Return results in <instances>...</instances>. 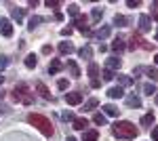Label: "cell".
<instances>
[{
	"label": "cell",
	"instance_id": "obj_7",
	"mask_svg": "<svg viewBox=\"0 0 158 141\" xmlns=\"http://www.w3.org/2000/svg\"><path fill=\"white\" fill-rule=\"evenodd\" d=\"M150 30H152V19H150V15H139V32L146 34Z\"/></svg>",
	"mask_w": 158,
	"mask_h": 141
},
{
	"label": "cell",
	"instance_id": "obj_39",
	"mask_svg": "<svg viewBox=\"0 0 158 141\" xmlns=\"http://www.w3.org/2000/svg\"><path fill=\"white\" fill-rule=\"evenodd\" d=\"M57 86H59L61 91H65V89H68V80H63V78H61L59 82H57Z\"/></svg>",
	"mask_w": 158,
	"mask_h": 141
},
{
	"label": "cell",
	"instance_id": "obj_27",
	"mask_svg": "<svg viewBox=\"0 0 158 141\" xmlns=\"http://www.w3.org/2000/svg\"><path fill=\"white\" fill-rule=\"evenodd\" d=\"M36 65H38V59H36V55H27V57H25V68L34 70Z\"/></svg>",
	"mask_w": 158,
	"mask_h": 141
},
{
	"label": "cell",
	"instance_id": "obj_47",
	"mask_svg": "<svg viewBox=\"0 0 158 141\" xmlns=\"http://www.w3.org/2000/svg\"><path fill=\"white\" fill-rule=\"evenodd\" d=\"M2 82H4V76H0V84H2Z\"/></svg>",
	"mask_w": 158,
	"mask_h": 141
},
{
	"label": "cell",
	"instance_id": "obj_37",
	"mask_svg": "<svg viewBox=\"0 0 158 141\" xmlns=\"http://www.w3.org/2000/svg\"><path fill=\"white\" fill-rule=\"evenodd\" d=\"M6 65H9V57H4V55H2V57H0V72L4 70Z\"/></svg>",
	"mask_w": 158,
	"mask_h": 141
},
{
	"label": "cell",
	"instance_id": "obj_44",
	"mask_svg": "<svg viewBox=\"0 0 158 141\" xmlns=\"http://www.w3.org/2000/svg\"><path fill=\"white\" fill-rule=\"evenodd\" d=\"M152 139L158 141V126H154V129H152Z\"/></svg>",
	"mask_w": 158,
	"mask_h": 141
},
{
	"label": "cell",
	"instance_id": "obj_46",
	"mask_svg": "<svg viewBox=\"0 0 158 141\" xmlns=\"http://www.w3.org/2000/svg\"><path fill=\"white\" fill-rule=\"evenodd\" d=\"M65 141H76V139H74V137H68V139H65Z\"/></svg>",
	"mask_w": 158,
	"mask_h": 141
},
{
	"label": "cell",
	"instance_id": "obj_9",
	"mask_svg": "<svg viewBox=\"0 0 158 141\" xmlns=\"http://www.w3.org/2000/svg\"><path fill=\"white\" fill-rule=\"evenodd\" d=\"M0 34L6 36V38H11L13 36V25L9 19H0Z\"/></svg>",
	"mask_w": 158,
	"mask_h": 141
},
{
	"label": "cell",
	"instance_id": "obj_4",
	"mask_svg": "<svg viewBox=\"0 0 158 141\" xmlns=\"http://www.w3.org/2000/svg\"><path fill=\"white\" fill-rule=\"evenodd\" d=\"M139 47L150 51L152 44H146V40H143L139 34H133V36H131V40H129V44H127V48H129V51H135V48H139Z\"/></svg>",
	"mask_w": 158,
	"mask_h": 141
},
{
	"label": "cell",
	"instance_id": "obj_42",
	"mask_svg": "<svg viewBox=\"0 0 158 141\" xmlns=\"http://www.w3.org/2000/svg\"><path fill=\"white\" fill-rule=\"evenodd\" d=\"M91 86H93V89H99V86H101V80H99V78L91 80Z\"/></svg>",
	"mask_w": 158,
	"mask_h": 141
},
{
	"label": "cell",
	"instance_id": "obj_23",
	"mask_svg": "<svg viewBox=\"0 0 158 141\" xmlns=\"http://www.w3.org/2000/svg\"><path fill=\"white\" fill-rule=\"evenodd\" d=\"M76 48H74V44L72 42H61L59 44V53L61 55H70V53H74Z\"/></svg>",
	"mask_w": 158,
	"mask_h": 141
},
{
	"label": "cell",
	"instance_id": "obj_5",
	"mask_svg": "<svg viewBox=\"0 0 158 141\" xmlns=\"http://www.w3.org/2000/svg\"><path fill=\"white\" fill-rule=\"evenodd\" d=\"M139 74H148V78L154 82V80H158V70L156 68H148V65H139V68H135L133 70V76L137 78Z\"/></svg>",
	"mask_w": 158,
	"mask_h": 141
},
{
	"label": "cell",
	"instance_id": "obj_34",
	"mask_svg": "<svg viewBox=\"0 0 158 141\" xmlns=\"http://www.w3.org/2000/svg\"><path fill=\"white\" fill-rule=\"evenodd\" d=\"M61 120H65V122H74V114L70 110H65L63 114H61Z\"/></svg>",
	"mask_w": 158,
	"mask_h": 141
},
{
	"label": "cell",
	"instance_id": "obj_50",
	"mask_svg": "<svg viewBox=\"0 0 158 141\" xmlns=\"http://www.w3.org/2000/svg\"><path fill=\"white\" fill-rule=\"evenodd\" d=\"M154 38H156V42H158V32H156V36H154Z\"/></svg>",
	"mask_w": 158,
	"mask_h": 141
},
{
	"label": "cell",
	"instance_id": "obj_40",
	"mask_svg": "<svg viewBox=\"0 0 158 141\" xmlns=\"http://www.w3.org/2000/svg\"><path fill=\"white\" fill-rule=\"evenodd\" d=\"M59 4H61V2H57V0H53V2L49 0V2H47V6H49V9H57Z\"/></svg>",
	"mask_w": 158,
	"mask_h": 141
},
{
	"label": "cell",
	"instance_id": "obj_15",
	"mask_svg": "<svg viewBox=\"0 0 158 141\" xmlns=\"http://www.w3.org/2000/svg\"><path fill=\"white\" fill-rule=\"evenodd\" d=\"M86 126H89V120H86V118H74L72 129H76V131H86Z\"/></svg>",
	"mask_w": 158,
	"mask_h": 141
},
{
	"label": "cell",
	"instance_id": "obj_45",
	"mask_svg": "<svg viewBox=\"0 0 158 141\" xmlns=\"http://www.w3.org/2000/svg\"><path fill=\"white\" fill-rule=\"evenodd\" d=\"M2 97H4V91H2V89H0V101H2Z\"/></svg>",
	"mask_w": 158,
	"mask_h": 141
},
{
	"label": "cell",
	"instance_id": "obj_14",
	"mask_svg": "<svg viewBox=\"0 0 158 141\" xmlns=\"http://www.w3.org/2000/svg\"><path fill=\"white\" fill-rule=\"evenodd\" d=\"M129 23H131V19H129V17H124V15H114V21H112V25H118V27H127Z\"/></svg>",
	"mask_w": 158,
	"mask_h": 141
},
{
	"label": "cell",
	"instance_id": "obj_38",
	"mask_svg": "<svg viewBox=\"0 0 158 141\" xmlns=\"http://www.w3.org/2000/svg\"><path fill=\"white\" fill-rule=\"evenodd\" d=\"M139 4H141L139 0H127V6H129V9H135V6H139Z\"/></svg>",
	"mask_w": 158,
	"mask_h": 141
},
{
	"label": "cell",
	"instance_id": "obj_36",
	"mask_svg": "<svg viewBox=\"0 0 158 141\" xmlns=\"http://www.w3.org/2000/svg\"><path fill=\"white\" fill-rule=\"evenodd\" d=\"M68 13H70L72 17H78V15H80V11H78V4H70V6H68Z\"/></svg>",
	"mask_w": 158,
	"mask_h": 141
},
{
	"label": "cell",
	"instance_id": "obj_3",
	"mask_svg": "<svg viewBox=\"0 0 158 141\" xmlns=\"http://www.w3.org/2000/svg\"><path fill=\"white\" fill-rule=\"evenodd\" d=\"M13 99L19 101V103H23V106H32V103H34V95H32L30 86L25 82L15 84V89H13Z\"/></svg>",
	"mask_w": 158,
	"mask_h": 141
},
{
	"label": "cell",
	"instance_id": "obj_33",
	"mask_svg": "<svg viewBox=\"0 0 158 141\" xmlns=\"http://www.w3.org/2000/svg\"><path fill=\"white\" fill-rule=\"evenodd\" d=\"M97 106H99V101L95 99V97H93V99H89V101L85 103V112H89V110H95Z\"/></svg>",
	"mask_w": 158,
	"mask_h": 141
},
{
	"label": "cell",
	"instance_id": "obj_32",
	"mask_svg": "<svg viewBox=\"0 0 158 141\" xmlns=\"http://www.w3.org/2000/svg\"><path fill=\"white\" fill-rule=\"evenodd\" d=\"M101 17H103V9H93V13H91V19H93L95 23H97Z\"/></svg>",
	"mask_w": 158,
	"mask_h": 141
},
{
	"label": "cell",
	"instance_id": "obj_17",
	"mask_svg": "<svg viewBox=\"0 0 158 141\" xmlns=\"http://www.w3.org/2000/svg\"><path fill=\"white\" fill-rule=\"evenodd\" d=\"M124 101L129 107H141V97H137V95H127Z\"/></svg>",
	"mask_w": 158,
	"mask_h": 141
},
{
	"label": "cell",
	"instance_id": "obj_31",
	"mask_svg": "<svg viewBox=\"0 0 158 141\" xmlns=\"http://www.w3.org/2000/svg\"><path fill=\"white\" fill-rule=\"evenodd\" d=\"M101 76H103V80H106V82H110V80H114V78H116V74H114L112 70H108V68L101 72Z\"/></svg>",
	"mask_w": 158,
	"mask_h": 141
},
{
	"label": "cell",
	"instance_id": "obj_25",
	"mask_svg": "<svg viewBox=\"0 0 158 141\" xmlns=\"http://www.w3.org/2000/svg\"><path fill=\"white\" fill-rule=\"evenodd\" d=\"M97 139H99L97 131H85V135H82V141H97Z\"/></svg>",
	"mask_w": 158,
	"mask_h": 141
},
{
	"label": "cell",
	"instance_id": "obj_49",
	"mask_svg": "<svg viewBox=\"0 0 158 141\" xmlns=\"http://www.w3.org/2000/svg\"><path fill=\"white\" fill-rule=\"evenodd\" d=\"M154 97H156V103H158V91H156V95H154Z\"/></svg>",
	"mask_w": 158,
	"mask_h": 141
},
{
	"label": "cell",
	"instance_id": "obj_11",
	"mask_svg": "<svg viewBox=\"0 0 158 141\" xmlns=\"http://www.w3.org/2000/svg\"><path fill=\"white\" fill-rule=\"evenodd\" d=\"M34 86H36V91L40 93L42 99H51V101H53V97H51V93H49V89H47V84H44V82H40V80H38Z\"/></svg>",
	"mask_w": 158,
	"mask_h": 141
},
{
	"label": "cell",
	"instance_id": "obj_21",
	"mask_svg": "<svg viewBox=\"0 0 158 141\" xmlns=\"http://www.w3.org/2000/svg\"><path fill=\"white\" fill-rule=\"evenodd\" d=\"M63 70V63H61L59 59H53L49 63V74H57V72H61Z\"/></svg>",
	"mask_w": 158,
	"mask_h": 141
},
{
	"label": "cell",
	"instance_id": "obj_1",
	"mask_svg": "<svg viewBox=\"0 0 158 141\" xmlns=\"http://www.w3.org/2000/svg\"><path fill=\"white\" fill-rule=\"evenodd\" d=\"M112 133H114L116 139H124V141H131L139 135V131L135 129V124L129 122V120H120V122L112 124Z\"/></svg>",
	"mask_w": 158,
	"mask_h": 141
},
{
	"label": "cell",
	"instance_id": "obj_41",
	"mask_svg": "<svg viewBox=\"0 0 158 141\" xmlns=\"http://www.w3.org/2000/svg\"><path fill=\"white\" fill-rule=\"evenodd\" d=\"M42 53H44V55H51V53H53L51 44H44V47H42Z\"/></svg>",
	"mask_w": 158,
	"mask_h": 141
},
{
	"label": "cell",
	"instance_id": "obj_12",
	"mask_svg": "<svg viewBox=\"0 0 158 141\" xmlns=\"http://www.w3.org/2000/svg\"><path fill=\"white\" fill-rule=\"evenodd\" d=\"M65 68H68V72H70V76H74V78H80V68L76 65V61H72V59H68Z\"/></svg>",
	"mask_w": 158,
	"mask_h": 141
},
{
	"label": "cell",
	"instance_id": "obj_28",
	"mask_svg": "<svg viewBox=\"0 0 158 141\" xmlns=\"http://www.w3.org/2000/svg\"><path fill=\"white\" fill-rule=\"evenodd\" d=\"M89 76H91V80H95L99 76V65L97 63H91V65H89Z\"/></svg>",
	"mask_w": 158,
	"mask_h": 141
},
{
	"label": "cell",
	"instance_id": "obj_19",
	"mask_svg": "<svg viewBox=\"0 0 158 141\" xmlns=\"http://www.w3.org/2000/svg\"><path fill=\"white\" fill-rule=\"evenodd\" d=\"M120 65H122V61H120L118 57H110L108 61H106V68H108V70H112V72H114V70H118Z\"/></svg>",
	"mask_w": 158,
	"mask_h": 141
},
{
	"label": "cell",
	"instance_id": "obj_18",
	"mask_svg": "<svg viewBox=\"0 0 158 141\" xmlns=\"http://www.w3.org/2000/svg\"><path fill=\"white\" fill-rule=\"evenodd\" d=\"M101 110H103V116H118V114H120V110H118L116 106H112V103L103 106Z\"/></svg>",
	"mask_w": 158,
	"mask_h": 141
},
{
	"label": "cell",
	"instance_id": "obj_29",
	"mask_svg": "<svg viewBox=\"0 0 158 141\" xmlns=\"http://www.w3.org/2000/svg\"><path fill=\"white\" fill-rule=\"evenodd\" d=\"M152 124H154V114L150 112V114H146L141 118V126H152Z\"/></svg>",
	"mask_w": 158,
	"mask_h": 141
},
{
	"label": "cell",
	"instance_id": "obj_16",
	"mask_svg": "<svg viewBox=\"0 0 158 141\" xmlns=\"http://www.w3.org/2000/svg\"><path fill=\"white\" fill-rule=\"evenodd\" d=\"M106 95H108L110 99H120V97H124V91H122L120 86H112V89H108Z\"/></svg>",
	"mask_w": 158,
	"mask_h": 141
},
{
	"label": "cell",
	"instance_id": "obj_51",
	"mask_svg": "<svg viewBox=\"0 0 158 141\" xmlns=\"http://www.w3.org/2000/svg\"><path fill=\"white\" fill-rule=\"evenodd\" d=\"M154 6H158V0H156V2H154Z\"/></svg>",
	"mask_w": 158,
	"mask_h": 141
},
{
	"label": "cell",
	"instance_id": "obj_24",
	"mask_svg": "<svg viewBox=\"0 0 158 141\" xmlns=\"http://www.w3.org/2000/svg\"><path fill=\"white\" fill-rule=\"evenodd\" d=\"M78 57H80V59H91V57H93V48H91V47L78 48Z\"/></svg>",
	"mask_w": 158,
	"mask_h": 141
},
{
	"label": "cell",
	"instance_id": "obj_13",
	"mask_svg": "<svg viewBox=\"0 0 158 141\" xmlns=\"http://www.w3.org/2000/svg\"><path fill=\"white\" fill-rule=\"evenodd\" d=\"M124 48H127V44H124V38H122V36H116V38H114V42H112V51L122 53Z\"/></svg>",
	"mask_w": 158,
	"mask_h": 141
},
{
	"label": "cell",
	"instance_id": "obj_26",
	"mask_svg": "<svg viewBox=\"0 0 158 141\" xmlns=\"http://www.w3.org/2000/svg\"><path fill=\"white\" fill-rule=\"evenodd\" d=\"M42 21H44V17H38V15H32V17H30V21H27V27H30V30H34V27H36L38 23H42Z\"/></svg>",
	"mask_w": 158,
	"mask_h": 141
},
{
	"label": "cell",
	"instance_id": "obj_2",
	"mask_svg": "<svg viewBox=\"0 0 158 141\" xmlns=\"http://www.w3.org/2000/svg\"><path fill=\"white\" fill-rule=\"evenodd\" d=\"M27 122H30L32 126H36V129L40 131L42 135H47V137H53V133H55L51 120L47 116H42V114H30V116H27Z\"/></svg>",
	"mask_w": 158,
	"mask_h": 141
},
{
	"label": "cell",
	"instance_id": "obj_10",
	"mask_svg": "<svg viewBox=\"0 0 158 141\" xmlns=\"http://www.w3.org/2000/svg\"><path fill=\"white\" fill-rule=\"evenodd\" d=\"M110 34H112V25H101V27H99V30H97L93 36H95L97 40H106Z\"/></svg>",
	"mask_w": 158,
	"mask_h": 141
},
{
	"label": "cell",
	"instance_id": "obj_8",
	"mask_svg": "<svg viewBox=\"0 0 158 141\" xmlns=\"http://www.w3.org/2000/svg\"><path fill=\"white\" fill-rule=\"evenodd\" d=\"M65 103H70V106H80V103H82V93H65Z\"/></svg>",
	"mask_w": 158,
	"mask_h": 141
},
{
	"label": "cell",
	"instance_id": "obj_48",
	"mask_svg": "<svg viewBox=\"0 0 158 141\" xmlns=\"http://www.w3.org/2000/svg\"><path fill=\"white\" fill-rule=\"evenodd\" d=\"M154 61H156V65H158V53H156V59H154Z\"/></svg>",
	"mask_w": 158,
	"mask_h": 141
},
{
	"label": "cell",
	"instance_id": "obj_35",
	"mask_svg": "<svg viewBox=\"0 0 158 141\" xmlns=\"http://www.w3.org/2000/svg\"><path fill=\"white\" fill-rule=\"evenodd\" d=\"M93 122L103 126V124H106V116H103V114H95V116H93Z\"/></svg>",
	"mask_w": 158,
	"mask_h": 141
},
{
	"label": "cell",
	"instance_id": "obj_20",
	"mask_svg": "<svg viewBox=\"0 0 158 141\" xmlns=\"http://www.w3.org/2000/svg\"><path fill=\"white\" fill-rule=\"evenodd\" d=\"M23 15H25V11H23V9H19V6L11 9V17L17 21V23H21V21H23Z\"/></svg>",
	"mask_w": 158,
	"mask_h": 141
},
{
	"label": "cell",
	"instance_id": "obj_22",
	"mask_svg": "<svg viewBox=\"0 0 158 141\" xmlns=\"http://www.w3.org/2000/svg\"><path fill=\"white\" fill-rule=\"evenodd\" d=\"M133 84V78L131 76H124V74H118V86L124 89V86H131Z\"/></svg>",
	"mask_w": 158,
	"mask_h": 141
},
{
	"label": "cell",
	"instance_id": "obj_30",
	"mask_svg": "<svg viewBox=\"0 0 158 141\" xmlns=\"http://www.w3.org/2000/svg\"><path fill=\"white\" fill-rule=\"evenodd\" d=\"M143 93H146L148 97L156 95V86H154V82H148V84H143Z\"/></svg>",
	"mask_w": 158,
	"mask_h": 141
},
{
	"label": "cell",
	"instance_id": "obj_6",
	"mask_svg": "<svg viewBox=\"0 0 158 141\" xmlns=\"http://www.w3.org/2000/svg\"><path fill=\"white\" fill-rule=\"evenodd\" d=\"M89 19H86L85 15H78V17H76V19H74V25H76V27H78V30H80V32H82V34H86V36H91V30H89Z\"/></svg>",
	"mask_w": 158,
	"mask_h": 141
},
{
	"label": "cell",
	"instance_id": "obj_43",
	"mask_svg": "<svg viewBox=\"0 0 158 141\" xmlns=\"http://www.w3.org/2000/svg\"><path fill=\"white\" fill-rule=\"evenodd\" d=\"M72 34V27H63V30H61V36H70Z\"/></svg>",
	"mask_w": 158,
	"mask_h": 141
}]
</instances>
